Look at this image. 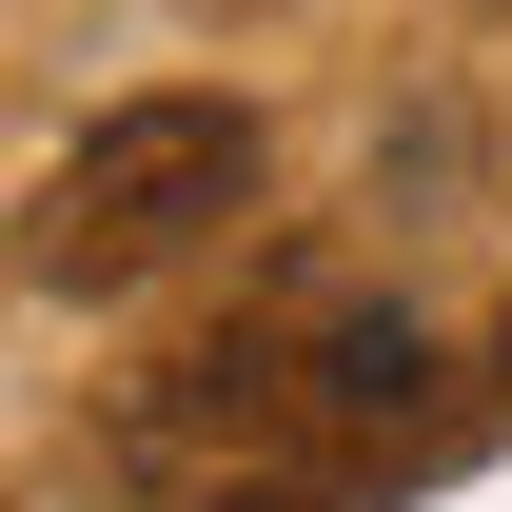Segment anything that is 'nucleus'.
Listing matches in <instances>:
<instances>
[{
  "instance_id": "f257e3e1",
  "label": "nucleus",
  "mask_w": 512,
  "mask_h": 512,
  "mask_svg": "<svg viewBox=\"0 0 512 512\" xmlns=\"http://www.w3.org/2000/svg\"><path fill=\"white\" fill-rule=\"evenodd\" d=\"M256 178H276V158H256L237 99H119V119L60 138V178L20 217V276H40V296H138V276H178L197 237H237Z\"/></svg>"
},
{
  "instance_id": "f03ea898",
  "label": "nucleus",
  "mask_w": 512,
  "mask_h": 512,
  "mask_svg": "<svg viewBox=\"0 0 512 512\" xmlns=\"http://www.w3.org/2000/svg\"><path fill=\"white\" fill-rule=\"evenodd\" d=\"M138 453H158V473H296V453H316V355H296V335L178 355V375L138 394Z\"/></svg>"
},
{
  "instance_id": "7ed1b4c3",
  "label": "nucleus",
  "mask_w": 512,
  "mask_h": 512,
  "mask_svg": "<svg viewBox=\"0 0 512 512\" xmlns=\"http://www.w3.org/2000/svg\"><path fill=\"white\" fill-rule=\"evenodd\" d=\"M414 434H434V335L414 316H335L316 335V473H375Z\"/></svg>"
},
{
  "instance_id": "20e7f679",
  "label": "nucleus",
  "mask_w": 512,
  "mask_h": 512,
  "mask_svg": "<svg viewBox=\"0 0 512 512\" xmlns=\"http://www.w3.org/2000/svg\"><path fill=\"white\" fill-rule=\"evenodd\" d=\"M493 375H512V335H493Z\"/></svg>"
}]
</instances>
